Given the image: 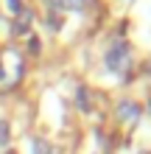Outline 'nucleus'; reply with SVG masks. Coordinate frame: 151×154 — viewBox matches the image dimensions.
<instances>
[{"mask_svg":"<svg viewBox=\"0 0 151 154\" xmlns=\"http://www.w3.org/2000/svg\"><path fill=\"white\" fill-rule=\"evenodd\" d=\"M129 59H131V51L126 42H118L112 45L109 53H106V67L112 70V73H123V70L129 67Z\"/></svg>","mask_w":151,"mask_h":154,"instance_id":"nucleus-1","label":"nucleus"},{"mask_svg":"<svg viewBox=\"0 0 151 154\" xmlns=\"http://www.w3.org/2000/svg\"><path fill=\"white\" fill-rule=\"evenodd\" d=\"M31 23H34V11H31V8H23V11L17 14V23L11 25V31L17 34V37H28Z\"/></svg>","mask_w":151,"mask_h":154,"instance_id":"nucleus-2","label":"nucleus"},{"mask_svg":"<svg viewBox=\"0 0 151 154\" xmlns=\"http://www.w3.org/2000/svg\"><path fill=\"white\" fill-rule=\"evenodd\" d=\"M118 118L120 121H137L140 118V106L134 101H120L118 104Z\"/></svg>","mask_w":151,"mask_h":154,"instance_id":"nucleus-3","label":"nucleus"},{"mask_svg":"<svg viewBox=\"0 0 151 154\" xmlns=\"http://www.w3.org/2000/svg\"><path fill=\"white\" fill-rule=\"evenodd\" d=\"M76 106L81 112H90L92 109V98H90V90H87V87H78L76 90Z\"/></svg>","mask_w":151,"mask_h":154,"instance_id":"nucleus-4","label":"nucleus"},{"mask_svg":"<svg viewBox=\"0 0 151 154\" xmlns=\"http://www.w3.org/2000/svg\"><path fill=\"white\" fill-rule=\"evenodd\" d=\"M90 3V0H59L62 8H70V11H81V8Z\"/></svg>","mask_w":151,"mask_h":154,"instance_id":"nucleus-5","label":"nucleus"},{"mask_svg":"<svg viewBox=\"0 0 151 154\" xmlns=\"http://www.w3.org/2000/svg\"><path fill=\"white\" fill-rule=\"evenodd\" d=\"M34 154H53V149H50V143H48V140L34 137Z\"/></svg>","mask_w":151,"mask_h":154,"instance_id":"nucleus-6","label":"nucleus"},{"mask_svg":"<svg viewBox=\"0 0 151 154\" xmlns=\"http://www.w3.org/2000/svg\"><path fill=\"white\" fill-rule=\"evenodd\" d=\"M48 28H50V31H59V28H62V17H59L56 11L48 14Z\"/></svg>","mask_w":151,"mask_h":154,"instance_id":"nucleus-7","label":"nucleus"},{"mask_svg":"<svg viewBox=\"0 0 151 154\" xmlns=\"http://www.w3.org/2000/svg\"><path fill=\"white\" fill-rule=\"evenodd\" d=\"M6 87H11V79H8V70L0 65V90H6Z\"/></svg>","mask_w":151,"mask_h":154,"instance_id":"nucleus-8","label":"nucleus"},{"mask_svg":"<svg viewBox=\"0 0 151 154\" xmlns=\"http://www.w3.org/2000/svg\"><path fill=\"white\" fill-rule=\"evenodd\" d=\"M0 143H3V146L8 143V123L6 121H0Z\"/></svg>","mask_w":151,"mask_h":154,"instance_id":"nucleus-9","label":"nucleus"},{"mask_svg":"<svg viewBox=\"0 0 151 154\" xmlns=\"http://www.w3.org/2000/svg\"><path fill=\"white\" fill-rule=\"evenodd\" d=\"M28 48H31V53H34V56H37L42 45H39V39H37V37H31V39H28Z\"/></svg>","mask_w":151,"mask_h":154,"instance_id":"nucleus-10","label":"nucleus"},{"mask_svg":"<svg viewBox=\"0 0 151 154\" xmlns=\"http://www.w3.org/2000/svg\"><path fill=\"white\" fill-rule=\"evenodd\" d=\"M8 8H11L14 14H20L23 11V3H20V0H8Z\"/></svg>","mask_w":151,"mask_h":154,"instance_id":"nucleus-11","label":"nucleus"},{"mask_svg":"<svg viewBox=\"0 0 151 154\" xmlns=\"http://www.w3.org/2000/svg\"><path fill=\"white\" fill-rule=\"evenodd\" d=\"M45 3H48V8H53V11L59 8V0H45Z\"/></svg>","mask_w":151,"mask_h":154,"instance_id":"nucleus-12","label":"nucleus"},{"mask_svg":"<svg viewBox=\"0 0 151 154\" xmlns=\"http://www.w3.org/2000/svg\"><path fill=\"white\" fill-rule=\"evenodd\" d=\"M6 154H17V151H6Z\"/></svg>","mask_w":151,"mask_h":154,"instance_id":"nucleus-13","label":"nucleus"}]
</instances>
